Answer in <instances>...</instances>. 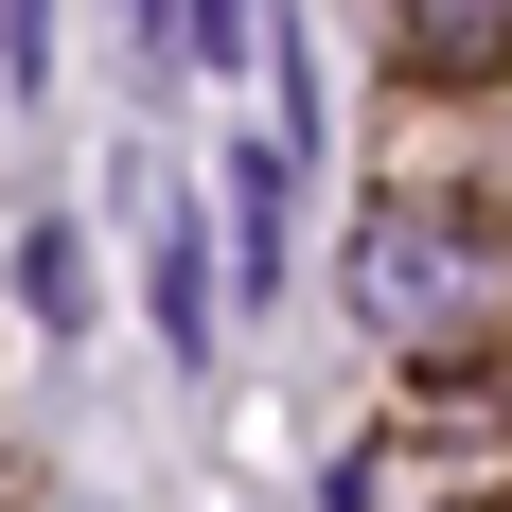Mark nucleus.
I'll use <instances>...</instances> for the list:
<instances>
[{"instance_id": "obj_2", "label": "nucleus", "mask_w": 512, "mask_h": 512, "mask_svg": "<svg viewBox=\"0 0 512 512\" xmlns=\"http://www.w3.org/2000/svg\"><path fill=\"white\" fill-rule=\"evenodd\" d=\"M18 283H36V318H53V336L89 318V248H71V230H36V248H18Z\"/></svg>"}, {"instance_id": "obj_1", "label": "nucleus", "mask_w": 512, "mask_h": 512, "mask_svg": "<svg viewBox=\"0 0 512 512\" xmlns=\"http://www.w3.org/2000/svg\"><path fill=\"white\" fill-rule=\"evenodd\" d=\"M354 283H371V318H389V336H424V318L477 301V248H442V230H407V212H389V230L354 248Z\"/></svg>"}]
</instances>
